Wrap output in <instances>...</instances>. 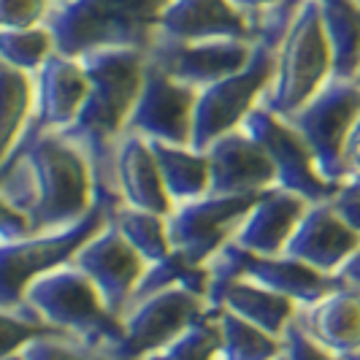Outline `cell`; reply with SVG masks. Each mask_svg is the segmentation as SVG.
I'll use <instances>...</instances> for the list:
<instances>
[{
    "instance_id": "obj_16",
    "label": "cell",
    "mask_w": 360,
    "mask_h": 360,
    "mask_svg": "<svg viewBox=\"0 0 360 360\" xmlns=\"http://www.w3.org/2000/svg\"><path fill=\"white\" fill-rule=\"evenodd\" d=\"M212 165V193L217 195H260L276 187V171L266 149L238 127L206 149Z\"/></svg>"
},
{
    "instance_id": "obj_26",
    "label": "cell",
    "mask_w": 360,
    "mask_h": 360,
    "mask_svg": "<svg viewBox=\"0 0 360 360\" xmlns=\"http://www.w3.org/2000/svg\"><path fill=\"white\" fill-rule=\"evenodd\" d=\"M108 222L125 236V241L144 257L146 263H160L174 252L168 233V214H155L133 206H117L108 212Z\"/></svg>"
},
{
    "instance_id": "obj_27",
    "label": "cell",
    "mask_w": 360,
    "mask_h": 360,
    "mask_svg": "<svg viewBox=\"0 0 360 360\" xmlns=\"http://www.w3.org/2000/svg\"><path fill=\"white\" fill-rule=\"evenodd\" d=\"M0 98H3V158L14 152L19 139L27 133L36 111L33 73L11 65H0Z\"/></svg>"
},
{
    "instance_id": "obj_13",
    "label": "cell",
    "mask_w": 360,
    "mask_h": 360,
    "mask_svg": "<svg viewBox=\"0 0 360 360\" xmlns=\"http://www.w3.org/2000/svg\"><path fill=\"white\" fill-rule=\"evenodd\" d=\"M73 266H79L90 276L92 285L101 290L106 307L117 317H122L127 307L133 304V295H136V290H139L146 269H149V263L127 244L125 236L111 222H106L79 250Z\"/></svg>"
},
{
    "instance_id": "obj_44",
    "label": "cell",
    "mask_w": 360,
    "mask_h": 360,
    "mask_svg": "<svg viewBox=\"0 0 360 360\" xmlns=\"http://www.w3.org/2000/svg\"><path fill=\"white\" fill-rule=\"evenodd\" d=\"M282 360H285V358H282Z\"/></svg>"
},
{
    "instance_id": "obj_14",
    "label": "cell",
    "mask_w": 360,
    "mask_h": 360,
    "mask_svg": "<svg viewBox=\"0 0 360 360\" xmlns=\"http://www.w3.org/2000/svg\"><path fill=\"white\" fill-rule=\"evenodd\" d=\"M33 84H36L33 122L27 127V133L19 139L14 152L41 133H63L65 127H71L82 111L87 90H90V79H87L82 57H68L60 52H54L33 73ZM11 155H6V158H11ZM6 158H0V160H6Z\"/></svg>"
},
{
    "instance_id": "obj_17",
    "label": "cell",
    "mask_w": 360,
    "mask_h": 360,
    "mask_svg": "<svg viewBox=\"0 0 360 360\" xmlns=\"http://www.w3.org/2000/svg\"><path fill=\"white\" fill-rule=\"evenodd\" d=\"M358 247L360 233L352 231L325 200V203H309L307 214L290 238L285 255L298 257L311 269L336 276Z\"/></svg>"
},
{
    "instance_id": "obj_29",
    "label": "cell",
    "mask_w": 360,
    "mask_h": 360,
    "mask_svg": "<svg viewBox=\"0 0 360 360\" xmlns=\"http://www.w3.org/2000/svg\"><path fill=\"white\" fill-rule=\"evenodd\" d=\"M217 349H219V325H217V311H209L203 320L187 328L162 349L146 355L144 360H217Z\"/></svg>"
},
{
    "instance_id": "obj_24",
    "label": "cell",
    "mask_w": 360,
    "mask_h": 360,
    "mask_svg": "<svg viewBox=\"0 0 360 360\" xmlns=\"http://www.w3.org/2000/svg\"><path fill=\"white\" fill-rule=\"evenodd\" d=\"M219 349L217 360H282L285 339L263 330L260 325L238 317L228 309H217Z\"/></svg>"
},
{
    "instance_id": "obj_2",
    "label": "cell",
    "mask_w": 360,
    "mask_h": 360,
    "mask_svg": "<svg viewBox=\"0 0 360 360\" xmlns=\"http://www.w3.org/2000/svg\"><path fill=\"white\" fill-rule=\"evenodd\" d=\"M90 90L79 117L60 136L79 146L92 165L98 203L114 212L122 206L114 176V152L144 84L149 57L141 49H98L82 54Z\"/></svg>"
},
{
    "instance_id": "obj_8",
    "label": "cell",
    "mask_w": 360,
    "mask_h": 360,
    "mask_svg": "<svg viewBox=\"0 0 360 360\" xmlns=\"http://www.w3.org/2000/svg\"><path fill=\"white\" fill-rule=\"evenodd\" d=\"M209 311L206 298L190 288H168L136 298L122 314V339L108 355L114 360H144Z\"/></svg>"
},
{
    "instance_id": "obj_37",
    "label": "cell",
    "mask_w": 360,
    "mask_h": 360,
    "mask_svg": "<svg viewBox=\"0 0 360 360\" xmlns=\"http://www.w3.org/2000/svg\"><path fill=\"white\" fill-rule=\"evenodd\" d=\"M336 276H339V282H342L344 288L360 290V247L355 250V255H352V257L344 263L342 271H339Z\"/></svg>"
},
{
    "instance_id": "obj_15",
    "label": "cell",
    "mask_w": 360,
    "mask_h": 360,
    "mask_svg": "<svg viewBox=\"0 0 360 360\" xmlns=\"http://www.w3.org/2000/svg\"><path fill=\"white\" fill-rule=\"evenodd\" d=\"M165 41H217L238 38L257 41L255 19L233 0H168L158 22V36Z\"/></svg>"
},
{
    "instance_id": "obj_20",
    "label": "cell",
    "mask_w": 360,
    "mask_h": 360,
    "mask_svg": "<svg viewBox=\"0 0 360 360\" xmlns=\"http://www.w3.org/2000/svg\"><path fill=\"white\" fill-rule=\"evenodd\" d=\"M244 279H252L263 288L282 292L292 298L298 307H311L328 292L344 288L339 276L323 274V271L311 269L304 260L290 257V255H255L247 257V274Z\"/></svg>"
},
{
    "instance_id": "obj_35",
    "label": "cell",
    "mask_w": 360,
    "mask_h": 360,
    "mask_svg": "<svg viewBox=\"0 0 360 360\" xmlns=\"http://www.w3.org/2000/svg\"><path fill=\"white\" fill-rule=\"evenodd\" d=\"M27 236H33V225H30L27 214L0 203V244H11V241L27 238Z\"/></svg>"
},
{
    "instance_id": "obj_4",
    "label": "cell",
    "mask_w": 360,
    "mask_h": 360,
    "mask_svg": "<svg viewBox=\"0 0 360 360\" xmlns=\"http://www.w3.org/2000/svg\"><path fill=\"white\" fill-rule=\"evenodd\" d=\"M22 307L33 309L57 333L106 352H111L122 339V317L106 307L101 290L73 263L36 279L25 292Z\"/></svg>"
},
{
    "instance_id": "obj_41",
    "label": "cell",
    "mask_w": 360,
    "mask_h": 360,
    "mask_svg": "<svg viewBox=\"0 0 360 360\" xmlns=\"http://www.w3.org/2000/svg\"><path fill=\"white\" fill-rule=\"evenodd\" d=\"M355 82H358V84H360V68H358V76H355Z\"/></svg>"
},
{
    "instance_id": "obj_5",
    "label": "cell",
    "mask_w": 360,
    "mask_h": 360,
    "mask_svg": "<svg viewBox=\"0 0 360 360\" xmlns=\"http://www.w3.org/2000/svg\"><path fill=\"white\" fill-rule=\"evenodd\" d=\"M333 76V52L317 0H304L276 46L274 82L260 106L292 117Z\"/></svg>"
},
{
    "instance_id": "obj_39",
    "label": "cell",
    "mask_w": 360,
    "mask_h": 360,
    "mask_svg": "<svg viewBox=\"0 0 360 360\" xmlns=\"http://www.w3.org/2000/svg\"><path fill=\"white\" fill-rule=\"evenodd\" d=\"M0 360H22V352H17V355H8V358H0Z\"/></svg>"
},
{
    "instance_id": "obj_28",
    "label": "cell",
    "mask_w": 360,
    "mask_h": 360,
    "mask_svg": "<svg viewBox=\"0 0 360 360\" xmlns=\"http://www.w3.org/2000/svg\"><path fill=\"white\" fill-rule=\"evenodd\" d=\"M57 52L52 30L46 25L22 27V30H0V63L36 73Z\"/></svg>"
},
{
    "instance_id": "obj_22",
    "label": "cell",
    "mask_w": 360,
    "mask_h": 360,
    "mask_svg": "<svg viewBox=\"0 0 360 360\" xmlns=\"http://www.w3.org/2000/svg\"><path fill=\"white\" fill-rule=\"evenodd\" d=\"M219 309H228L238 317L260 325L263 330H269L279 339H285L288 328L295 323V317L301 311V307L292 298L263 288L252 279H238L236 285L225 290Z\"/></svg>"
},
{
    "instance_id": "obj_34",
    "label": "cell",
    "mask_w": 360,
    "mask_h": 360,
    "mask_svg": "<svg viewBox=\"0 0 360 360\" xmlns=\"http://www.w3.org/2000/svg\"><path fill=\"white\" fill-rule=\"evenodd\" d=\"M328 203L352 231L360 233V176H347L344 181H339L336 193L330 195Z\"/></svg>"
},
{
    "instance_id": "obj_12",
    "label": "cell",
    "mask_w": 360,
    "mask_h": 360,
    "mask_svg": "<svg viewBox=\"0 0 360 360\" xmlns=\"http://www.w3.org/2000/svg\"><path fill=\"white\" fill-rule=\"evenodd\" d=\"M255 52V41L217 38V41H165L155 38L149 46V63L184 82L195 90H203L219 79L241 71Z\"/></svg>"
},
{
    "instance_id": "obj_30",
    "label": "cell",
    "mask_w": 360,
    "mask_h": 360,
    "mask_svg": "<svg viewBox=\"0 0 360 360\" xmlns=\"http://www.w3.org/2000/svg\"><path fill=\"white\" fill-rule=\"evenodd\" d=\"M0 323H3V342H0L3 349H0V358L17 355V352H22L25 347H30L38 339L57 336V330H54L52 325H46L33 309L22 307V304L11 309H0Z\"/></svg>"
},
{
    "instance_id": "obj_43",
    "label": "cell",
    "mask_w": 360,
    "mask_h": 360,
    "mask_svg": "<svg viewBox=\"0 0 360 360\" xmlns=\"http://www.w3.org/2000/svg\"><path fill=\"white\" fill-rule=\"evenodd\" d=\"M355 3H358V6H360V0H355Z\"/></svg>"
},
{
    "instance_id": "obj_3",
    "label": "cell",
    "mask_w": 360,
    "mask_h": 360,
    "mask_svg": "<svg viewBox=\"0 0 360 360\" xmlns=\"http://www.w3.org/2000/svg\"><path fill=\"white\" fill-rule=\"evenodd\" d=\"M168 0H63L52 6L46 27L57 52L82 57L98 49L149 52Z\"/></svg>"
},
{
    "instance_id": "obj_18",
    "label": "cell",
    "mask_w": 360,
    "mask_h": 360,
    "mask_svg": "<svg viewBox=\"0 0 360 360\" xmlns=\"http://www.w3.org/2000/svg\"><path fill=\"white\" fill-rule=\"evenodd\" d=\"M307 209V198L282 187H271L255 198L252 209L238 225L233 241L255 255H285Z\"/></svg>"
},
{
    "instance_id": "obj_38",
    "label": "cell",
    "mask_w": 360,
    "mask_h": 360,
    "mask_svg": "<svg viewBox=\"0 0 360 360\" xmlns=\"http://www.w3.org/2000/svg\"><path fill=\"white\" fill-rule=\"evenodd\" d=\"M233 3L247 14V17L255 19V17H260L263 11H269V8H274V6H279L282 0H233Z\"/></svg>"
},
{
    "instance_id": "obj_6",
    "label": "cell",
    "mask_w": 360,
    "mask_h": 360,
    "mask_svg": "<svg viewBox=\"0 0 360 360\" xmlns=\"http://www.w3.org/2000/svg\"><path fill=\"white\" fill-rule=\"evenodd\" d=\"M108 222V212L98 203L76 225L33 233L11 244H0V309L22 304L27 288L44 274L63 269L76 260L79 250Z\"/></svg>"
},
{
    "instance_id": "obj_10",
    "label": "cell",
    "mask_w": 360,
    "mask_h": 360,
    "mask_svg": "<svg viewBox=\"0 0 360 360\" xmlns=\"http://www.w3.org/2000/svg\"><path fill=\"white\" fill-rule=\"evenodd\" d=\"M257 195H217L187 200L168 214V233L174 252L193 266H206L228 241H233L238 225L250 214Z\"/></svg>"
},
{
    "instance_id": "obj_33",
    "label": "cell",
    "mask_w": 360,
    "mask_h": 360,
    "mask_svg": "<svg viewBox=\"0 0 360 360\" xmlns=\"http://www.w3.org/2000/svg\"><path fill=\"white\" fill-rule=\"evenodd\" d=\"M285 360H344L342 355L330 352L328 347L311 339L307 330L298 325V320L290 325L285 333Z\"/></svg>"
},
{
    "instance_id": "obj_25",
    "label": "cell",
    "mask_w": 360,
    "mask_h": 360,
    "mask_svg": "<svg viewBox=\"0 0 360 360\" xmlns=\"http://www.w3.org/2000/svg\"><path fill=\"white\" fill-rule=\"evenodd\" d=\"M330 52L333 76L355 79L360 68V6L355 0H333L320 6Z\"/></svg>"
},
{
    "instance_id": "obj_40",
    "label": "cell",
    "mask_w": 360,
    "mask_h": 360,
    "mask_svg": "<svg viewBox=\"0 0 360 360\" xmlns=\"http://www.w3.org/2000/svg\"><path fill=\"white\" fill-rule=\"evenodd\" d=\"M344 360H360V352H355V355H347Z\"/></svg>"
},
{
    "instance_id": "obj_7",
    "label": "cell",
    "mask_w": 360,
    "mask_h": 360,
    "mask_svg": "<svg viewBox=\"0 0 360 360\" xmlns=\"http://www.w3.org/2000/svg\"><path fill=\"white\" fill-rule=\"evenodd\" d=\"M360 117V84L355 79L330 76L328 84L309 103L288 117L304 136L314 160L328 181H344L347 171V141Z\"/></svg>"
},
{
    "instance_id": "obj_21",
    "label": "cell",
    "mask_w": 360,
    "mask_h": 360,
    "mask_svg": "<svg viewBox=\"0 0 360 360\" xmlns=\"http://www.w3.org/2000/svg\"><path fill=\"white\" fill-rule=\"evenodd\" d=\"M298 325L336 355L360 352V290L339 288L298 311Z\"/></svg>"
},
{
    "instance_id": "obj_1",
    "label": "cell",
    "mask_w": 360,
    "mask_h": 360,
    "mask_svg": "<svg viewBox=\"0 0 360 360\" xmlns=\"http://www.w3.org/2000/svg\"><path fill=\"white\" fill-rule=\"evenodd\" d=\"M0 203L27 214L33 233L76 225L98 206L87 155L60 133H41L0 160Z\"/></svg>"
},
{
    "instance_id": "obj_36",
    "label": "cell",
    "mask_w": 360,
    "mask_h": 360,
    "mask_svg": "<svg viewBox=\"0 0 360 360\" xmlns=\"http://www.w3.org/2000/svg\"><path fill=\"white\" fill-rule=\"evenodd\" d=\"M344 160H347L349 176H360V117H358V122H355V127H352V133H349Z\"/></svg>"
},
{
    "instance_id": "obj_11",
    "label": "cell",
    "mask_w": 360,
    "mask_h": 360,
    "mask_svg": "<svg viewBox=\"0 0 360 360\" xmlns=\"http://www.w3.org/2000/svg\"><path fill=\"white\" fill-rule=\"evenodd\" d=\"M198 90L146 63V76L139 101L130 111L125 133H139L155 144L193 146Z\"/></svg>"
},
{
    "instance_id": "obj_42",
    "label": "cell",
    "mask_w": 360,
    "mask_h": 360,
    "mask_svg": "<svg viewBox=\"0 0 360 360\" xmlns=\"http://www.w3.org/2000/svg\"><path fill=\"white\" fill-rule=\"evenodd\" d=\"M52 3H54V6H57V3H63V0H52Z\"/></svg>"
},
{
    "instance_id": "obj_23",
    "label": "cell",
    "mask_w": 360,
    "mask_h": 360,
    "mask_svg": "<svg viewBox=\"0 0 360 360\" xmlns=\"http://www.w3.org/2000/svg\"><path fill=\"white\" fill-rule=\"evenodd\" d=\"M152 149L158 155L162 181H165L168 198L174 206L203 198V195L212 193V165H209L206 149L155 144V141H152Z\"/></svg>"
},
{
    "instance_id": "obj_9",
    "label": "cell",
    "mask_w": 360,
    "mask_h": 360,
    "mask_svg": "<svg viewBox=\"0 0 360 360\" xmlns=\"http://www.w3.org/2000/svg\"><path fill=\"white\" fill-rule=\"evenodd\" d=\"M244 130L257 144L266 149L271 165L276 171V187L290 190L309 203H325L336 193V181H328L314 160L311 149L295 125L269 111L266 106L252 108V114L244 120Z\"/></svg>"
},
{
    "instance_id": "obj_32",
    "label": "cell",
    "mask_w": 360,
    "mask_h": 360,
    "mask_svg": "<svg viewBox=\"0 0 360 360\" xmlns=\"http://www.w3.org/2000/svg\"><path fill=\"white\" fill-rule=\"evenodd\" d=\"M52 6V0H0V30L46 25Z\"/></svg>"
},
{
    "instance_id": "obj_19",
    "label": "cell",
    "mask_w": 360,
    "mask_h": 360,
    "mask_svg": "<svg viewBox=\"0 0 360 360\" xmlns=\"http://www.w3.org/2000/svg\"><path fill=\"white\" fill-rule=\"evenodd\" d=\"M114 176L117 193L125 206L144 209L155 214H171L174 203L168 198L165 181H162L158 155L152 141H146L139 133H122L114 152Z\"/></svg>"
},
{
    "instance_id": "obj_31",
    "label": "cell",
    "mask_w": 360,
    "mask_h": 360,
    "mask_svg": "<svg viewBox=\"0 0 360 360\" xmlns=\"http://www.w3.org/2000/svg\"><path fill=\"white\" fill-rule=\"evenodd\" d=\"M22 360H114L106 349H98L87 342L71 336H46L22 349Z\"/></svg>"
}]
</instances>
